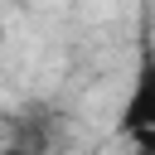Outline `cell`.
I'll list each match as a JSON object with an SVG mask.
<instances>
[{
	"label": "cell",
	"instance_id": "cell-1",
	"mask_svg": "<svg viewBox=\"0 0 155 155\" xmlns=\"http://www.w3.org/2000/svg\"><path fill=\"white\" fill-rule=\"evenodd\" d=\"M116 131L136 145V155H155V48L150 44L140 48V63H136V78H131Z\"/></svg>",
	"mask_w": 155,
	"mask_h": 155
},
{
	"label": "cell",
	"instance_id": "cell-2",
	"mask_svg": "<svg viewBox=\"0 0 155 155\" xmlns=\"http://www.w3.org/2000/svg\"><path fill=\"white\" fill-rule=\"evenodd\" d=\"M0 155H48V150H24V145H5Z\"/></svg>",
	"mask_w": 155,
	"mask_h": 155
},
{
	"label": "cell",
	"instance_id": "cell-3",
	"mask_svg": "<svg viewBox=\"0 0 155 155\" xmlns=\"http://www.w3.org/2000/svg\"><path fill=\"white\" fill-rule=\"evenodd\" d=\"M0 44H5V19H0Z\"/></svg>",
	"mask_w": 155,
	"mask_h": 155
}]
</instances>
